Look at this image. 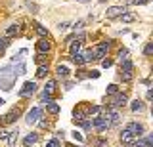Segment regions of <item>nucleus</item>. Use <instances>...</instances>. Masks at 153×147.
I'll use <instances>...</instances> for the list:
<instances>
[{
  "mask_svg": "<svg viewBox=\"0 0 153 147\" xmlns=\"http://www.w3.org/2000/svg\"><path fill=\"white\" fill-rule=\"evenodd\" d=\"M42 115V111H40V107H33L31 111L27 113V117H25V120H27V124H35V122L40 118Z\"/></svg>",
  "mask_w": 153,
  "mask_h": 147,
  "instance_id": "obj_1",
  "label": "nucleus"
},
{
  "mask_svg": "<svg viewBox=\"0 0 153 147\" xmlns=\"http://www.w3.org/2000/svg\"><path fill=\"white\" fill-rule=\"evenodd\" d=\"M92 124L96 126V130H98V132H103L105 128H109V118L105 117V115H103V117H96Z\"/></svg>",
  "mask_w": 153,
  "mask_h": 147,
  "instance_id": "obj_2",
  "label": "nucleus"
},
{
  "mask_svg": "<svg viewBox=\"0 0 153 147\" xmlns=\"http://www.w3.org/2000/svg\"><path fill=\"white\" fill-rule=\"evenodd\" d=\"M126 101H128L126 94L117 92V94L113 96V99H111V107H123V105H126Z\"/></svg>",
  "mask_w": 153,
  "mask_h": 147,
  "instance_id": "obj_3",
  "label": "nucleus"
},
{
  "mask_svg": "<svg viewBox=\"0 0 153 147\" xmlns=\"http://www.w3.org/2000/svg\"><path fill=\"white\" fill-rule=\"evenodd\" d=\"M35 92H36V84L35 82H25L23 88L19 90V96L25 98V96H31V94H35Z\"/></svg>",
  "mask_w": 153,
  "mask_h": 147,
  "instance_id": "obj_4",
  "label": "nucleus"
},
{
  "mask_svg": "<svg viewBox=\"0 0 153 147\" xmlns=\"http://www.w3.org/2000/svg\"><path fill=\"white\" fill-rule=\"evenodd\" d=\"M124 130H128V132H130V134H134V136H142V134H143V126L140 124V122H128Z\"/></svg>",
  "mask_w": 153,
  "mask_h": 147,
  "instance_id": "obj_5",
  "label": "nucleus"
},
{
  "mask_svg": "<svg viewBox=\"0 0 153 147\" xmlns=\"http://www.w3.org/2000/svg\"><path fill=\"white\" fill-rule=\"evenodd\" d=\"M109 118V126H115V124H119V120H121V115H119V111L115 107H111L107 111V115H105Z\"/></svg>",
  "mask_w": 153,
  "mask_h": 147,
  "instance_id": "obj_6",
  "label": "nucleus"
},
{
  "mask_svg": "<svg viewBox=\"0 0 153 147\" xmlns=\"http://www.w3.org/2000/svg\"><path fill=\"white\" fill-rule=\"evenodd\" d=\"M124 12H126V8H123V6H111V8H107V17H109V19H113V17H121Z\"/></svg>",
  "mask_w": 153,
  "mask_h": 147,
  "instance_id": "obj_7",
  "label": "nucleus"
},
{
  "mask_svg": "<svg viewBox=\"0 0 153 147\" xmlns=\"http://www.w3.org/2000/svg\"><path fill=\"white\" fill-rule=\"evenodd\" d=\"M107 50H109V42H102V44L94 50V59H102Z\"/></svg>",
  "mask_w": 153,
  "mask_h": 147,
  "instance_id": "obj_8",
  "label": "nucleus"
},
{
  "mask_svg": "<svg viewBox=\"0 0 153 147\" xmlns=\"http://www.w3.org/2000/svg\"><path fill=\"white\" fill-rule=\"evenodd\" d=\"M134 140H136V136L130 134L128 130H123V132H121V141H123L124 145H132V143H134Z\"/></svg>",
  "mask_w": 153,
  "mask_h": 147,
  "instance_id": "obj_9",
  "label": "nucleus"
},
{
  "mask_svg": "<svg viewBox=\"0 0 153 147\" xmlns=\"http://www.w3.org/2000/svg\"><path fill=\"white\" fill-rule=\"evenodd\" d=\"M36 50L40 52V54H44V52L50 50V42H48V38H40L36 42Z\"/></svg>",
  "mask_w": 153,
  "mask_h": 147,
  "instance_id": "obj_10",
  "label": "nucleus"
},
{
  "mask_svg": "<svg viewBox=\"0 0 153 147\" xmlns=\"http://www.w3.org/2000/svg\"><path fill=\"white\" fill-rule=\"evenodd\" d=\"M38 141V134H31V136H27L25 140H23V145L29 147V145H33V143H36Z\"/></svg>",
  "mask_w": 153,
  "mask_h": 147,
  "instance_id": "obj_11",
  "label": "nucleus"
},
{
  "mask_svg": "<svg viewBox=\"0 0 153 147\" xmlns=\"http://www.w3.org/2000/svg\"><path fill=\"white\" fill-rule=\"evenodd\" d=\"M56 75H57V77H61V78H65L67 75H69V69H67L65 65H57V69H56Z\"/></svg>",
  "mask_w": 153,
  "mask_h": 147,
  "instance_id": "obj_12",
  "label": "nucleus"
},
{
  "mask_svg": "<svg viewBox=\"0 0 153 147\" xmlns=\"http://www.w3.org/2000/svg\"><path fill=\"white\" fill-rule=\"evenodd\" d=\"M17 134H19L17 128H16V130H12V132H8V143H10V145H16V141H17Z\"/></svg>",
  "mask_w": 153,
  "mask_h": 147,
  "instance_id": "obj_13",
  "label": "nucleus"
},
{
  "mask_svg": "<svg viewBox=\"0 0 153 147\" xmlns=\"http://www.w3.org/2000/svg\"><path fill=\"white\" fill-rule=\"evenodd\" d=\"M82 61L84 63H90V61H94V50H86L82 54Z\"/></svg>",
  "mask_w": 153,
  "mask_h": 147,
  "instance_id": "obj_14",
  "label": "nucleus"
},
{
  "mask_svg": "<svg viewBox=\"0 0 153 147\" xmlns=\"http://www.w3.org/2000/svg\"><path fill=\"white\" fill-rule=\"evenodd\" d=\"M19 33V27L17 25H10V27H6V36H16Z\"/></svg>",
  "mask_w": 153,
  "mask_h": 147,
  "instance_id": "obj_15",
  "label": "nucleus"
},
{
  "mask_svg": "<svg viewBox=\"0 0 153 147\" xmlns=\"http://www.w3.org/2000/svg\"><path fill=\"white\" fill-rule=\"evenodd\" d=\"M132 69H134V65H132L130 59H123L121 61V71H132Z\"/></svg>",
  "mask_w": 153,
  "mask_h": 147,
  "instance_id": "obj_16",
  "label": "nucleus"
},
{
  "mask_svg": "<svg viewBox=\"0 0 153 147\" xmlns=\"http://www.w3.org/2000/svg\"><path fill=\"white\" fill-rule=\"evenodd\" d=\"M134 19H136V16H134V13H128V12H124L121 16V21H124V23H130Z\"/></svg>",
  "mask_w": 153,
  "mask_h": 147,
  "instance_id": "obj_17",
  "label": "nucleus"
},
{
  "mask_svg": "<svg viewBox=\"0 0 153 147\" xmlns=\"http://www.w3.org/2000/svg\"><path fill=\"white\" fill-rule=\"evenodd\" d=\"M80 46H82V40H76V42H73V44H71V55H73V54H79Z\"/></svg>",
  "mask_w": 153,
  "mask_h": 147,
  "instance_id": "obj_18",
  "label": "nucleus"
},
{
  "mask_svg": "<svg viewBox=\"0 0 153 147\" xmlns=\"http://www.w3.org/2000/svg\"><path fill=\"white\" fill-rule=\"evenodd\" d=\"M48 111H50L52 113V115H56V113H59V105H57V103L56 101H52V103H48Z\"/></svg>",
  "mask_w": 153,
  "mask_h": 147,
  "instance_id": "obj_19",
  "label": "nucleus"
},
{
  "mask_svg": "<svg viewBox=\"0 0 153 147\" xmlns=\"http://www.w3.org/2000/svg\"><path fill=\"white\" fill-rule=\"evenodd\" d=\"M46 75H48V67H44V65H40V67L36 69V77H38V78H44Z\"/></svg>",
  "mask_w": 153,
  "mask_h": 147,
  "instance_id": "obj_20",
  "label": "nucleus"
},
{
  "mask_svg": "<svg viewBox=\"0 0 153 147\" xmlns=\"http://www.w3.org/2000/svg\"><path fill=\"white\" fill-rule=\"evenodd\" d=\"M130 109H132L134 113H136V111H142V109H143V103L140 101V99H136V101H132V105H130Z\"/></svg>",
  "mask_w": 153,
  "mask_h": 147,
  "instance_id": "obj_21",
  "label": "nucleus"
},
{
  "mask_svg": "<svg viewBox=\"0 0 153 147\" xmlns=\"http://www.w3.org/2000/svg\"><path fill=\"white\" fill-rule=\"evenodd\" d=\"M8 46H10V38H8V36H2V38H0V52L6 50Z\"/></svg>",
  "mask_w": 153,
  "mask_h": 147,
  "instance_id": "obj_22",
  "label": "nucleus"
},
{
  "mask_svg": "<svg viewBox=\"0 0 153 147\" xmlns=\"http://www.w3.org/2000/svg\"><path fill=\"white\" fill-rule=\"evenodd\" d=\"M71 59H73L76 65H84V61H82V54H73V55H71Z\"/></svg>",
  "mask_w": 153,
  "mask_h": 147,
  "instance_id": "obj_23",
  "label": "nucleus"
},
{
  "mask_svg": "<svg viewBox=\"0 0 153 147\" xmlns=\"http://www.w3.org/2000/svg\"><path fill=\"white\" fill-rule=\"evenodd\" d=\"M121 78L124 80V82L132 80V71H121Z\"/></svg>",
  "mask_w": 153,
  "mask_h": 147,
  "instance_id": "obj_24",
  "label": "nucleus"
},
{
  "mask_svg": "<svg viewBox=\"0 0 153 147\" xmlns=\"http://www.w3.org/2000/svg\"><path fill=\"white\" fill-rule=\"evenodd\" d=\"M54 88H56V82H54V80H50V82L46 84L44 92H46V94H52V92H54Z\"/></svg>",
  "mask_w": 153,
  "mask_h": 147,
  "instance_id": "obj_25",
  "label": "nucleus"
},
{
  "mask_svg": "<svg viewBox=\"0 0 153 147\" xmlns=\"http://www.w3.org/2000/svg\"><path fill=\"white\" fill-rule=\"evenodd\" d=\"M52 101H54V99H52V94L42 92V103H46V105H48V103H52Z\"/></svg>",
  "mask_w": 153,
  "mask_h": 147,
  "instance_id": "obj_26",
  "label": "nucleus"
},
{
  "mask_svg": "<svg viewBox=\"0 0 153 147\" xmlns=\"http://www.w3.org/2000/svg\"><path fill=\"white\" fill-rule=\"evenodd\" d=\"M16 117H17V113H8V115L6 117H4V122H13V120H16Z\"/></svg>",
  "mask_w": 153,
  "mask_h": 147,
  "instance_id": "obj_27",
  "label": "nucleus"
},
{
  "mask_svg": "<svg viewBox=\"0 0 153 147\" xmlns=\"http://www.w3.org/2000/svg\"><path fill=\"white\" fill-rule=\"evenodd\" d=\"M117 92H119V86H117V84H111V86H107V94H111V96H115Z\"/></svg>",
  "mask_w": 153,
  "mask_h": 147,
  "instance_id": "obj_28",
  "label": "nucleus"
},
{
  "mask_svg": "<svg viewBox=\"0 0 153 147\" xmlns=\"http://www.w3.org/2000/svg\"><path fill=\"white\" fill-rule=\"evenodd\" d=\"M36 33H38L40 36H48V31H46L42 25H36Z\"/></svg>",
  "mask_w": 153,
  "mask_h": 147,
  "instance_id": "obj_29",
  "label": "nucleus"
},
{
  "mask_svg": "<svg viewBox=\"0 0 153 147\" xmlns=\"http://www.w3.org/2000/svg\"><path fill=\"white\" fill-rule=\"evenodd\" d=\"M46 147H59V141H57V137H56V140H50V141L46 143Z\"/></svg>",
  "mask_w": 153,
  "mask_h": 147,
  "instance_id": "obj_30",
  "label": "nucleus"
},
{
  "mask_svg": "<svg viewBox=\"0 0 153 147\" xmlns=\"http://www.w3.org/2000/svg\"><path fill=\"white\" fill-rule=\"evenodd\" d=\"M119 59H121V61L123 59H128V52L126 50H121V52H119Z\"/></svg>",
  "mask_w": 153,
  "mask_h": 147,
  "instance_id": "obj_31",
  "label": "nucleus"
},
{
  "mask_svg": "<svg viewBox=\"0 0 153 147\" xmlns=\"http://www.w3.org/2000/svg\"><path fill=\"white\" fill-rule=\"evenodd\" d=\"M143 54H146V55H151L153 54V44H147L146 50H143Z\"/></svg>",
  "mask_w": 153,
  "mask_h": 147,
  "instance_id": "obj_32",
  "label": "nucleus"
},
{
  "mask_svg": "<svg viewBox=\"0 0 153 147\" xmlns=\"http://www.w3.org/2000/svg\"><path fill=\"white\" fill-rule=\"evenodd\" d=\"M102 65H103L105 69H107V67H111V65H113V61H111V59H103V61H102Z\"/></svg>",
  "mask_w": 153,
  "mask_h": 147,
  "instance_id": "obj_33",
  "label": "nucleus"
},
{
  "mask_svg": "<svg viewBox=\"0 0 153 147\" xmlns=\"http://www.w3.org/2000/svg\"><path fill=\"white\" fill-rule=\"evenodd\" d=\"M67 27H69V23H67V21H63V23H59V25H57V29H59V31H65Z\"/></svg>",
  "mask_w": 153,
  "mask_h": 147,
  "instance_id": "obj_34",
  "label": "nucleus"
},
{
  "mask_svg": "<svg viewBox=\"0 0 153 147\" xmlns=\"http://www.w3.org/2000/svg\"><path fill=\"white\" fill-rule=\"evenodd\" d=\"M82 27H84L82 21H76V23H75V31H76V29H82Z\"/></svg>",
  "mask_w": 153,
  "mask_h": 147,
  "instance_id": "obj_35",
  "label": "nucleus"
},
{
  "mask_svg": "<svg viewBox=\"0 0 153 147\" xmlns=\"http://www.w3.org/2000/svg\"><path fill=\"white\" fill-rule=\"evenodd\" d=\"M88 77H94V78H98V77H100V73H98V71H90V73H88Z\"/></svg>",
  "mask_w": 153,
  "mask_h": 147,
  "instance_id": "obj_36",
  "label": "nucleus"
},
{
  "mask_svg": "<svg viewBox=\"0 0 153 147\" xmlns=\"http://www.w3.org/2000/svg\"><path fill=\"white\" fill-rule=\"evenodd\" d=\"M0 137H2V140H8V132L6 130H0Z\"/></svg>",
  "mask_w": 153,
  "mask_h": 147,
  "instance_id": "obj_37",
  "label": "nucleus"
},
{
  "mask_svg": "<svg viewBox=\"0 0 153 147\" xmlns=\"http://www.w3.org/2000/svg\"><path fill=\"white\" fill-rule=\"evenodd\" d=\"M73 137H75V140H76V141H82V136H80V134H79V132H75V134H73Z\"/></svg>",
  "mask_w": 153,
  "mask_h": 147,
  "instance_id": "obj_38",
  "label": "nucleus"
},
{
  "mask_svg": "<svg viewBox=\"0 0 153 147\" xmlns=\"http://www.w3.org/2000/svg\"><path fill=\"white\" fill-rule=\"evenodd\" d=\"M36 61H38V63H42V61H44V54H38L36 55Z\"/></svg>",
  "mask_w": 153,
  "mask_h": 147,
  "instance_id": "obj_39",
  "label": "nucleus"
},
{
  "mask_svg": "<svg viewBox=\"0 0 153 147\" xmlns=\"http://www.w3.org/2000/svg\"><path fill=\"white\" fill-rule=\"evenodd\" d=\"M136 4H146V2H149V0H134Z\"/></svg>",
  "mask_w": 153,
  "mask_h": 147,
  "instance_id": "obj_40",
  "label": "nucleus"
}]
</instances>
